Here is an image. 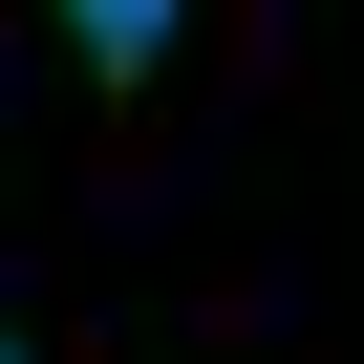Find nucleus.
Returning <instances> with one entry per match:
<instances>
[{
  "label": "nucleus",
  "instance_id": "nucleus-1",
  "mask_svg": "<svg viewBox=\"0 0 364 364\" xmlns=\"http://www.w3.org/2000/svg\"><path fill=\"white\" fill-rule=\"evenodd\" d=\"M65 22H86V65H107V86H150V65H171V22H193V0H65Z\"/></svg>",
  "mask_w": 364,
  "mask_h": 364
}]
</instances>
